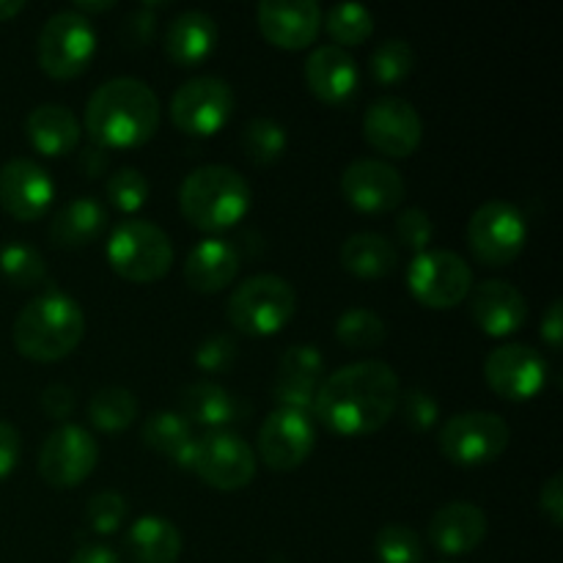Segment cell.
I'll list each match as a JSON object with an SVG mask.
<instances>
[{"label":"cell","instance_id":"obj_10","mask_svg":"<svg viewBox=\"0 0 563 563\" xmlns=\"http://www.w3.org/2000/svg\"><path fill=\"white\" fill-rule=\"evenodd\" d=\"M528 242L526 214L509 201H484L467 223V245L487 267H506L515 262Z\"/></svg>","mask_w":563,"mask_h":563},{"label":"cell","instance_id":"obj_34","mask_svg":"<svg viewBox=\"0 0 563 563\" xmlns=\"http://www.w3.org/2000/svg\"><path fill=\"white\" fill-rule=\"evenodd\" d=\"M286 146H289L286 126L269 115H256V119L247 121L245 132H242V152L256 165L278 163Z\"/></svg>","mask_w":563,"mask_h":563},{"label":"cell","instance_id":"obj_18","mask_svg":"<svg viewBox=\"0 0 563 563\" xmlns=\"http://www.w3.org/2000/svg\"><path fill=\"white\" fill-rule=\"evenodd\" d=\"M55 201V181L44 165L31 157H14L0 168V207L14 220L31 223L47 214Z\"/></svg>","mask_w":563,"mask_h":563},{"label":"cell","instance_id":"obj_14","mask_svg":"<svg viewBox=\"0 0 563 563\" xmlns=\"http://www.w3.org/2000/svg\"><path fill=\"white\" fill-rule=\"evenodd\" d=\"M363 137L374 152L390 159L416 154L423 141V121L416 104L401 97H379L363 115Z\"/></svg>","mask_w":563,"mask_h":563},{"label":"cell","instance_id":"obj_53","mask_svg":"<svg viewBox=\"0 0 563 563\" xmlns=\"http://www.w3.org/2000/svg\"><path fill=\"white\" fill-rule=\"evenodd\" d=\"M443 563H449V561H443Z\"/></svg>","mask_w":563,"mask_h":563},{"label":"cell","instance_id":"obj_31","mask_svg":"<svg viewBox=\"0 0 563 563\" xmlns=\"http://www.w3.org/2000/svg\"><path fill=\"white\" fill-rule=\"evenodd\" d=\"M143 445L154 451V454L165 456V460L176 462L179 467H190L192 449H196V432L190 423L170 410H157L143 421L141 427Z\"/></svg>","mask_w":563,"mask_h":563},{"label":"cell","instance_id":"obj_52","mask_svg":"<svg viewBox=\"0 0 563 563\" xmlns=\"http://www.w3.org/2000/svg\"><path fill=\"white\" fill-rule=\"evenodd\" d=\"M22 9H25V3H22V0H0V22L11 20V16L20 14Z\"/></svg>","mask_w":563,"mask_h":563},{"label":"cell","instance_id":"obj_41","mask_svg":"<svg viewBox=\"0 0 563 563\" xmlns=\"http://www.w3.org/2000/svg\"><path fill=\"white\" fill-rule=\"evenodd\" d=\"M396 236H399L401 245H405L407 251L416 253V256L418 253L429 251V245H432V236H434L432 218H429V214L418 207L405 209V212L396 218Z\"/></svg>","mask_w":563,"mask_h":563},{"label":"cell","instance_id":"obj_43","mask_svg":"<svg viewBox=\"0 0 563 563\" xmlns=\"http://www.w3.org/2000/svg\"><path fill=\"white\" fill-rule=\"evenodd\" d=\"M399 407L407 427L416 429V432H429L440 418V405L434 401V396L421 388H410L407 394H399Z\"/></svg>","mask_w":563,"mask_h":563},{"label":"cell","instance_id":"obj_33","mask_svg":"<svg viewBox=\"0 0 563 563\" xmlns=\"http://www.w3.org/2000/svg\"><path fill=\"white\" fill-rule=\"evenodd\" d=\"M335 339L352 352L377 350L388 339V324L368 308H350L335 319Z\"/></svg>","mask_w":563,"mask_h":563},{"label":"cell","instance_id":"obj_40","mask_svg":"<svg viewBox=\"0 0 563 563\" xmlns=\"http://www.w3.org/2000/svg\"><path fill=\"white\" fill-rule=\"evenodd\" d=\"M126 520V498L115 489H102V493L91 495L86 504V522L93 533H110L119 531Z\"/></svg>","mask_w":563,"mask_h":563},{"label":"cell","instance_id":"obj_48","mask_svg":"<svg viewBox=\"0 0 563 563\" xmlns=\"http://www.w3.org/2000/svg\"><path fill=\"white\" fill-rule=\"evenodd\" d=\"M542 339L548 341V346L553 352L561 350V339H563V302L561 300H553L548 306V311H544L542 317Z\"/></svg>","mask_w":563,"mask_h":563},{"label":"cell","instance_id":"obj_46","mask_svg":"<svg viewBox=\"0 0 563 563\" xmlns=\"http://www.w3.org/2000/svg\"><path fill=\"white\" fill-rule=\"evenodd\" d=\"M539 509L542 515L553 522V528L563 526V476L553 473V476L544 482L542 493H539Z\"/></svg>","mask_w":563,"mask_h":563},{"label":"cell","instance_id":"obj_35","mask_svg":"<svg viewBox=\"0 0 563 563\" xmlns=\"http://www.w3.org/2000/svg\"><path fill=\"white\" fill-rule=\"evenodd\" d=\"M0 273L16 289H38L49 278L44 256L25 242H11L0 251Z\"/></svg>","mask_w":563,"mask_h":563},{"label":"cell","instance_id":"obj_32","mask_svg":"<svg viewBox=\"0 0 563 563\" xmlns=\"http://www.w3.org/2000/svg\"><path fill=\"white\" fill-rule=\"evenodd\" d=\"M137 418V399L130 388L110 385L97 390L88 401V421L102 432H124Z\"/></svg>","mask_w":563,"mask_h":563},{"label":"cell","instance_id":"obj_22","mask_svg":"<svg viewBox=\"0 0 563 563\" xmlns=\"http://www.w3.org/2000/svg\"><path fill=\"white\" fill-rule=\"evenodd\" d=\"M302 75H306L308 91L328 104L350 102L361 86V69H357L355 58L350 55V49L335 47V44H322V47L311 49L306 66H302Z\"/></svg>","mask_w":563,"mask_h":563},{"label":"cell","instance_id":"obj_20","mask_svg":"<svg viewBox=\"0 0 563 563\" xmlns=\"http://www.w3.org/2000/svg\"><path fill=\"white\" fill-rule=\"evenodd\" d=\"M324 357L313 344H295L280 355L278 379H275V401L284 410L313 412L319 383H322Z\"/></svg>","mask_w":563,"mask_h":563},{"label":"cell","instance_id":"obj_45","mask_svg":"<svg viewBox=\"0 0 563 563\" xmlns=\"http://www.w3.org/2000/svg\"><path fill=\"white\" fill-rule=\"evenodd\" d=\"M42 410L47 412V418H53V421L66 423V418L75 410V390L64 383H49L47 388L42 390Z\"/></svg>","mask_w":563,"mask_h":563},{"label":"cell","instance_id":"obj_38","mask_svg":"<svg viewBox=\"0 0 563 563\" xmlns=\"http://www.w3.org/2000/svg\"><path fill=\"white\" fill-rule=\"evenodd\" d=\"M374 553L379 563H423V542L410 526L388 522L374 539Z\"/></svg>","mask_w":563,"mask_h":563},{"label":"cell","instance_id":"obj_49","mask_svg":"<svg viewBox=\"0 0 563 563\" xmlns=\"http://www.w3.org/2000/svg\"><path fill=\"white\" fill-rule=\"evenodd\" d=\"M77 165H80V170L88 179H97V176H102L108 170V148H102L99 143H91V146H86L77 154Z\"/></svg>","mask_w":563,"mask_h":563},{"label":"cell","instance_id":"obj_3","mask_svg":"<svg viewBox=\"0 0 563 563\" xmlns=\"http://www.w3.org/2000/svg\"><path fill=\"white\" fill-rule=\"evenodd\" d=\"M86 335V313L75 297L64 291H44L33 297L14 319L16 352L27 361L55 363L80 346Z\"/></svg>","mask_w":563,"mask_h":563},{"label":"cell","instance_id":"obj_42","mask_svg":"<svg viewBox=\"0 0 563 563\" xmlns=\"http://www.w3.org/2000/svg\"><path fill=\"white\" fill-rule=\"evenodd\" d=\"M236 352H240V346H236L234 335L229 333H212L207 335V339L198 344L196 350V366L203 368V372H225V368L234 366L236 361Z\"/></svg>","mask_w":563,"mask_h":563},{"label":"cell","instance_id":"obj_17","mask_svg":"<svg viewBox=\"0 0 563 563\" xmlns=\"http://www.w3.org/2000/svg\"><path fill=\"white\" fill-rule=\"evenodd\" d=\"M484 379L506 401H528L548 383V361L528 344L495 346L484 361Z\"/></svg>","mask_w":563,"mask_h":563},{"label":"cell","instance_id":"obj_47","mask_svg":"<svg viewBox=\"0 0 563 563\" xmlns=\"http://www.w3.org/2000/svg\"><path fill=\"white\" fill-rule=\"evenodd\" d=\"M16 462H20V432L14 423L0 421V482L11 476Z\"/></svg>","mask_w":563,"mask_h":563},{"label":"cell","instance_id":"obj_39","mask_svg":"<svg viewBox=\"0 0 563 563\" xmlns=\"http://www.w3.org/2000/svg\"><path fill=\"white\" fill-rule=\"evenodd\" d=\"M104 196L119 212H137L148 201V179L137 168H121L104 181Z\"/></svg>","mask_w":563,"mask_h":563},{"label":"cell","instance_id":"obj_27","mask_svg":"<svg viewBox=\"0 0 563 563\" xmlns=\"http://www.w3.org/2000/svg\"><path fill=\"white\" fill-rule=\"evenodd\" d=\"M25 132L31 146L44 157H66L80 143V119L66 104H38L27 113Z\"/></svg>","mask_w":563,"mask_h":563},{"label":"cell","instance_id":"obj_44","mask_svg":"<svg viewBox=\"0 0 563 563\" xmlns=\"http://www.w3.org/2000/svg\"><path fill=\"white\" fill-rule=\"evenodd\" d=\"M163 3H143L141 9L130 11L121 22V42L126 44L130 49H141L148 47L157 33V14L154 11L159 9Z\"/></svg>","mask_w":563,"mask_h":563},{"label":"cell","instance_id":"obj_6","mask_svg":"<svg viewBox=\"0 0 563 563\" xmlns=\"http://www.w3.org/2000/svg\"><path fill=\"white\" fill-rule=\"evenodd\" d=\"M108 264L130 284H154L174 267V245L159 225L148 220H121L108 236Z\"/></svg>","mask_w":563,"mask_h":563},{"label":"cell","instance_id":"obj_4","mask_svg":"<svg viewBox=\"0 0 563 563\" xmlns=\"http://www.w3.org/2000/svg\"><path fill=\"white\" fill-rule=\"evenodd\" d=\"M253 192L245 176L229 165H201L179 187V209L198 231L234 229L251 212Z\"/></svg>","mask_w":563,"mask_h":563},{"label":"cell","instance_id":"obj_24","mask_svg":"<svg viewBox=\"0 0 563 563\" xmlns=\"http://www.w3.org/2000/svg\"><path fill=\"white\" fill-rule=\"evenodd\" d=\"M240 275V251L223 236L196 242L185 258V280L198 295H218Z\"/></svg>","mask_w":563,"mask_h":563},{"label":"cell","instance_id":"obj_12","mask_svg":"<svg viewBox=\"0 0 563 563\" xmlns=\"http://www.w3.org/2000/svg\"><path fill=\"white\" fill-rule=\"evenodd\" d=\"M190 471L209 487L234 493L256 478V451L240 434L214 429L196 438Z\"/></svg>","mask_w":563,"mask_h":563},{"label":"cell","instance_id":"obj_7","mask_svg":"<svg viewBox=\"0 0 563 563\" xmlns=\"http://www.w3.org/2000/svg\"><path fill=\"white\" fill-rule=\"evenodd\" d=\"M97 55V27L91 16L77 11H55L38 31L36 58L44 75L53 80H71L82 75Z\"/></svg>","mask_w":563,"mask_h":563},{"label":"cell","instance_id":"obj_23","mask_svg":"<svg viewBox=\"0 0 563 563\" xmlns=\"http://www.w3.org/2000/svg\"><path fill=\"white\" fill-rule=\"evenodd\" d=\"M487 515L482 506L454 500L440 506L429 520V542L443 555H467L487 537Z\"/></svg>","mask_w":563,"mask_h":563},{"label":"cell","instance_id":"obj_13","mask_svg":"<svg viewBox=\"0 0 563 563\" xmlns=\"http://www.w3.org/2000/svg\"><path fill=\"white\" fill-rule=\"evenodd\" d=\"M99 462V443L80 423H58L38 451V473L53 489H71L86 482Z\"/></svg>","mask_w":563,"mask_h":563},{"label":"cell","instance_id":"obj_11","mask_svg":"<svg viewBox=\"0 0 563 563\" xmlns=\"http://www.w3.org/2000/svg\"><path fill=\"white\" fill-rule=\"evenodd\" d=\"M407 289L421 306L449 311L471 295L473 269L454 251H423L407 267Z\"/></svg>","mask_w":563,"mask_h":563},{"label":"cell","instance_id":"obj_25","mask_svg":"<svg viewBox=\"0 0 563 563\" xmlns=\"http://www.w3.org/2000/svg\"><path fill=\"white\" fill-rule=\"evenodd\" d=\"M218 47V22L201 9H187L176 14L165 27L163 49L176 66H201Z\"/></svg>","mask_w":563,"mask_h":563},{"label":"cell","instance_id":"obj_37","mask_svg":"<svg viewBox=\"0 0 563 563\" xmlns=\"http://www.w3.org/2000/svg\"><path fill=\"white\" fill-rule=\"evenodd\" d=\"M412 69H416V53L405 38H385L383 44L374 47L372 58H368V71L383 86L401 82Z\"/></svg>","mask_w":563,"mask_h":563},{"label":"cell","instance_id":"obj_36","mask_svg":"<svg viewBox=\"0 0 563 563\" xmlns=\"http://www.w3.org/2000/svg\"><path fill=\"white\" fill-rule=\"evenodd\" d=\"M324 31L335 42V47H357L374 33V14L361 3H335L328 14H322Z\"/></svg>","mask_w":563,"mask_h":563},{"label":"cell","instance_id":"obj_8","mask_svg":"<svg viewBox=\"0 0 563 563\" xmlns=\"http://www.w3.org/2000/svg\"><path fill=\"white\" fill-rule=\"evenodd\" d=\"M511 429L498 412H456L440 427V454L460 467H482L509 449Z\"/></svg>","mask_w":563,"mask_h":563},{"label":"cell","instance_id":"obj_1","mask_svg":"<svg viewBox=\"0 0 563 563\" xmlns=\"http://www.w3.org/2000/svg\"><path fill=\"white\" fill-rule=\"evenodd\" d=\"M401 385L383 361H355L319 383L313 418L341 438L374 434L399 410Z\"/></svg>","mask_w":563,"mask_h":563},{"label":"cell","instance_id":"obj_28","mask_svg":"<svg viewBox=\"0 0 563 563\" xmlns=\"http://www.w3.org/2000/svg\"><path fill=\"white\" fill-rule=\"evenodd\" d=\"M124 550L135 563H176L181 555V533L165 517H141L126 531Z\"/></svg>","mask_w":563,"mask_h":563},{"label":"cell","instance_id":"obj_51","mask_svg":"<svg viewBox=\"0 0 563 563\" xmlns=\"http://www.w3.org/2000/svg\"><path fill=\"white\" fill-rule=\"evenodd\" d=\"M115 9V0H102V3H97V0H75V5H71V11H77V14L88 16V14H99V11H110Z\"/></svg>","mask_w":563,"mask_h":563},{"label":"cell","instance_id":"obj_16","mask_svg":"<svg viewBox=\"0 0 563 563\" xmlns=\"http://www.w3.org/2000/svg\"><path fill=\"white\" fill-rule=\"evenodd\" d=\"M339 187L344 201L366 214L394 212L407 196V185L399 168H394L388 159L377 157L352 159L341 174Z\"/></svg>","mask_w":563,"mask_h":563},{"label":"cell","instance_id":"obj_26","mask_svg":"<svg viewBox=\"0 0 563 563\" xmlns=\"http://www.w3.org/2000/svg\"><path fill=\"white\" fill-rule=\"evenodd\" d=\"M108 225V209L93 196H80L66 201L49 220V242L64 251L86 247L102 236Z\"/></svg>","mask_w":563,"mask_h":563},{"label":"cell","instance_id":"obj_2","mask_svg":"<svg viewBox=\"0 0 563 563\" xmlns=\"http://www.w3.org/2000/svg\"><path fill=\"white\" fill-rule=\"evenodd\" d=\"M163 121V104L154 88L137 77L104 80L88 97L86 132L102 148H135L154 137Z\"/></svg>","mask_w":563,"mask_h":563},{"label":"cell","instance_id":"obj_29","mask_svg":"<svg viewBox=\"0 0 563 563\" xmlns=\"http://www.w3.org/2000/svg\"><path fill=\"white\" fill-rule=\"evenodd\" d=\"M179 416L190 427H207L209 432H214L234 421L236 401L223 385L212 383V379H196L181 390Z\"/></svg>","mask_w":563,"mask_h":563},{"label":"cell","instance_id":"obj_9","mask_svg":"<svg viewBox=\"0 0 563 563\" xmlns=\"http://www.w3.org/2000/svg\"><path fill=\"white\" fill-rule=\"evenodd\" d=\"M236 110L231 82L218 75H198L181 82L170 97V121L192 137H212L223 130Z\"/></svg>","mask_w":563,"mask_h":563},{"label":"cell","instance_id":"obj_19","mask_svg":"<svg viewBox=\"0 0 563 563\" xmlns=\"http://www.w3.org/2000/svg\"><path fill=\"white\" fill-rule=\"evenodd\" d=\"M262 36L280 49H306L322 31V9L313 0H262L256 5Z\"/></svg>","mask_w":563,"mask_h":563},{"label":"cell","instance_id":"obj_15","mask_svg":"<svg viewBox=\"0 0 563 563\" xmlns=\"http://www.w3.org/2000/svg\"><path fill=\"white\" fill-rule=\"evenodd\" d=\"M258 460L273 471H295L317 449V423L308 412L278 410L269 412L258 429Z\"/></svg>","mask_w":563,"mask_h":563},{"label":"cell","instance_id":"obj_21","mask_svg":"<svg viewBox=\"0 0 563 563\" xmlns=\"http://www.w3.org/2000/svg\"><path fill=\"white\" fill-rule=\"evenodd\" d=\"M471 317L493 339H509L526 324L528 300L509 280H484L471 289Z\"/></svg>","mask_w":563,"mask_h":563},{"label":"cell","instance_id":"obj_5","mask_svg":"<svg viewBox=\"0 0 563 563\" xmlns=\"http://www.w3.org/2000/svg\"><path fill=\"white\" fill-rule=\"evenodd\" d=\"M297 311V291L286 278L273 273L253 275L242 280L229 297V317L231 328L242 335H267L280 333L291 322Z\"/></svg>","mask_w":563,"mask_h":563},{"label":"cell","instance_id":"obj_30","mask_svg":"<svg viewBox=\"0 0 563 563\" xmlns=\"http://www.w3.org/2000/svg\"><path fill=\"white\" fill-rule=\"evenodd\" d=\"M341 264L355 278H385L399 264V251L388 236L377 231H357L341 245Z\"/></svg>","mask_w":563,"mask_h":563},{"label":"cell","instance_id":"obj_50","mask_svg":"<svg viewBox=\"0 0 563 563\" xmlns=\"http://www.w3.org/2000/svg\"><path fill=\"white\" fill-rule=\"evenodd\" d=\"M69 563H124V561H121V555L115 553V550L104 548V544H86V548H80L75 555H71Z\"/></svg>","mask_w":563,"mask_h":563}]
</instances>
